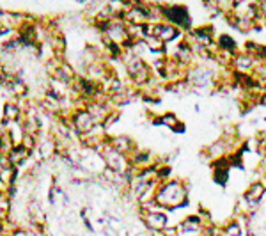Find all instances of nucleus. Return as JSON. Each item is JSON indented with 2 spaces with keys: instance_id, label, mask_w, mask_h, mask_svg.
I'll return each mask as SVG.
<instances>
[{
  "instance_id": "nucleus-13",
  "label": "nucleus",
  "mask_w": 266,
  "mask_h": 236,
  "mask_svg": "<svg viewBox=\"0 0 266 236\" xmlns=\"http://www.w3.org/2000/svg\"><path fill=\"white\" fill-rule=\"evenodd\" d=\"M212 177L215 185H218L220 188H225L231 179V169H212Z\"/></svg>"
},
{
  "instance_id": "nucleus-7",
  "label": "nucleus",
  "mask_w": 266,
  "mask_h": 236,
  "mask_svg": "<svg viewBox=\"0 0 266 236\" xmlns=\"http://www.w3.org/2000/svg\"><path fill=\"white\" fill-rule=\"evenodd\" d=\"M256 66H258V59L256 57L245 54V52H240L238 55H234L231 69L234 73H240V75H252Z\"/></svg>"
},
{
  "instance_id": "nucleus-1",
  "label": "nucleus",
  "mask_w": 266,
  "mask_h": 236,
  "mask_svg": "<svg viewBox=\"0 0 266 236\" xmlns=\"http://www.w3.org/2000/svg\"><path fill=\"white\" fill-rule=\"evenodd\" d=\"M157 201L160 202L167 213L176 210H183L190 204V188L188 181L183 177H172L170 181L160 183Z\"/></svg>"
},
{
  "instance_id": "nucleus-2",
  "label": "nucleus",
  "mask_w": 266,
  "mask_h": 236,
  "mask_svg": "<svg viewBox=\"0 0 266 236\" xmlns=\"http://www.w3.org/2000/svg\"><path fill=\"white\" fill-rule=\"evenodd\" d=\"M161 14H163V21L172 23L177 29H181L183 32H190L194 27V20L188 11V7L183 4H169V2H161Z\"/></svg>"
},
{
  "instance_id": "nucleus-4",
  "label": "nucleus",
  "mask_w": 266,
  "mask_h": 236,
  "mask_svg": "<svg viewBox=\"0 0 266 236\" xmlns=\"http://www.w3.org/2000/svg\"><path fill=\"white\" fill-rule=\"evenodd\" d=\"M71 124H73V131H75L78 137L82 135H87L96 128L98 122L94 121V118L89 114L87 109H76L71 114Z\"/></svg>"
},
{
  "instance_id": "nucleus-9",
  "label": "nucleus",
  "mask_w": 266,
  "mask_h": 236,
  "mask_svg": "<svg viewBox=\"0 0 266 236\" xmlns=\"http://www.w3.org/2000/svg\"><path fill=\"white\" fill-rule=\"evenodd\" d=\"M2 118L9 119L11 122H18L25 118V112H23V109L18 105L16 101L11 100L7 103H2Z\"/></svg>"
},
{
  "instance_id": "nucleus-10",
  "label": "nucleus",
  "mask_w": 266,
  "mask_h": 236,
  "mask_svg": "<svg viewBox=\"0 0 266 236\" xmlns=\"http://www.w3.org/2000/svg\"><path fill=\"white\" fill-rule=\"evenodd\" d=\"M7 156H9V160H11V164H13L14 167L21 169L27 162L30 160V151H27L21 144H16V146L11 149V153H9Z\"/></svg>"
},
{
  "instance_id": "nucleus-12",
  "label": "nucleus",
  "mask_w": 266,
  "mask_h": 236,
  "mask_svg": "<svg viewBox=\"0 0 266 236\" xmlns=\"http://www.w3.org/2000/svg\"><path fill=\"white\" fill-rule=\"evenodd\" d=\"M146 48L149 54L160 55V57H167V45L163 41H160L158 38H148L146 39Z\"/></svg>"
},
{
  "instance_id": "nucleus-11",
  "label": "nucleus",
  "mask_w": 266,
  "mask_h": 236,
  "mask_svg": "<svg viewBox=\"0 0 266 236\" xmlns=\"http://www.w3.org/2000/svg\"><path fill=\"white\" fill-rule=\"evenodd\" d=\"M216 45H218L220 50L229 52L232 55H238L241 52V47L238 45V41L232 38L231 34H220V36H216Z\"/></svg>"
},
{
  "instance_id": "nucleus-15",
  "label": "nucleus",
  "mask_w": 266,
  "mask_h": 236,
  "mask_svg": "<svg viewBox=\"0 0 266 236\" xmlns=\"http://www.w3.org/2000/svg\"><path fill=\"white\" fill-rule=\"evenodd\" d=\"M172 133H186V126H185V122H179V124H177L176 128H174L172 130Z\"/></svg>"
},
{
  "instance_id": "nucleus-16",
  "label": "nucleus",
  "mask_w": 266,
  "mask_h": 236,
  "mask_svg": "<svg viewBox=\"0 0 266 236\" xmlns=\"http://www.w3.org/2000/svg\"><path fill=\"white\" fill-rule=\"evenodd\" d=\"M259 9H261V13L265 14V18H266V0H263V2H259Z\"/></svg>"
},
{
  "instance_id": "nucleus-14",
  "label": "nucleus",
  "mask_w": 266,
  "mask_h": 236,
  "mask_svg": "<svg viewBox=\"0 0 266 236\" xmlns=\"http://www.w3.org/2000/svg\"><path fill=\"white\" fill-rule=\"evenodd\" d=\"M121 118H123V112H121V110H119V109H114L108 116H106L105 121H103V124H102L103 130H105L106 133H108L110 128H114L115 124H117V122L121 121Z\"/></svg>"
},
{
  "instance_id": "nucleus-5",
  "label": "nucleus",
  "mask_w": 266,
  "mask_h": 236,
  "mask_svg": "<svg viewBox=\"0 0 266 236\" xmlns=\"http://www.w3.org/2000/svg\"><path fill=\"white\" fill-rule=\"evenodd\" d=\"M155 38H158L169 47V45H174L176 41H183L185 39V32L181 29H177L176 25H172V23L161 21V23L155 25Z\"/></svg>"
},
{
  "instance_id": "nucleus-3",
  "label": "nucleus",
  "mask_w": 266,
  "mask_h": 236,
  "mask_svg": "<svg viewBox=\"0 0 266 236\" xmlns=\"http://www.w3.org/2000/svg\"><path fill=\"white\" fill-rule=\"evenodd\" d=\"M102 156H103V160H105L106 169H110V171H114V173H117V174H126L128 169L131 167L130 158H128L126 155H123V153L115 151L110 144L103 149Z\"/></svg>"
},
{
  "instance_id": "nucleus-8",
  "label": "nucleus",
  "mask_w": 266,
  "mask_h": 236,
  "mask_svg": "<svg viewBox=\"0 0 266 236\" xmlns=\"http://www.w3.org/2000/svg\"><path fill=\"white\" fill-rule=\"evenodd\" d=\"M108 144L115 149V151H119V153H123V155H126L128 158H130V156L133 155V153H135V149L139 148V144H137L135 140L131 139L130 135H126V133L110 135Z\"/></svg>"
},
{
  "instance_id": "nucleus-6",
  "label": "nucleus",
  "mask_w": 266,
  "mask_h": 236,
  "mask_svg": "<svg viewBox=\"0 0 266 236\" xmlns=\"http://www.w3.org/2000/svg\"><path fill=\"white\" fill-rule=\"evenodd\" d=\"M139 219L142 226L146 228L148 233L153 231H163L165 228H169V213L167 211H158V213H139Z\"/></svg>"
}]
</instances>
